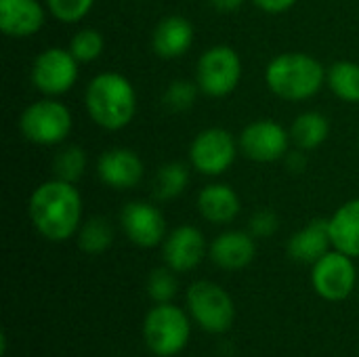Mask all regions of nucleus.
<instances>
[{
	"label": "nucleus",
	"instance_id": "f257e3e1",
	"mask_svg": "<svg viewBox=\"0 0 359 357\" xmlns=\"http://www.w3.org/2000/svg\"><path fill=\"white\" fill-rule=\"evenodd\" d=\"M27 215L44 240L65 242L74 238L82 225V198L76 183L57 177L40 183L27 200Z\"/></svg>",
	"mask_w": 359,
	"mask_h": 357
},
{
	"label": "nucleus",
	"instance_id": "f03ea898",
	"mask_svg": "<svg viewBox=\"0 0 359 357\" xmlns=\"http://www.w3.org/2000/svg\"><path fill=\"white\" fill-rule=\"evenodd\" d=\"M84 105L97 126L105 130H122L137 114V93L126 76L103 72L88 82Z\"/></svg>",
	"mask_w": 359,
	"mask_h": 357
},
{
	"label": "nucleus",
	"instance_id": "7ed1b4c3",
	"mask_svg": "<svg viewBox=\"0 0 359 357\" xmlns=\"http://www.w3.org/2000/svg\"><path fill=\"white\" fill-rule=\"evenodd\" d=\"M265 82L284 101H305L320 93L326 82V69L307 53H282L267 63Z\"/></svg>",
	"mask_w": 359,
	"mask_h": 357
},
{
	"label": "nucleus",
	"instance_id": "20e7f679",
	"mask_svg": "<svg viewBox=\"0 0 359 357\" xmlns=\"http://www.w3.org/2000/svg\"><path fill=\"white\" fill-rule=\"evenodd\" d=\"M191 316L175 303H156L143 318V341L156 357L179 356L191 339Z\"/></svg>",
	"mask_w": 359,
	"mask_h": 357
},
{
	"label": "nucleus",
	"instance_id": "39448f33",
	"mask_svg": "<svg viewBox=\"0 0 359 357\" xmlns=\"http://www.w3.org/2000/svg\"><path fill=\"white\" fill-rule=\"evenodd\" d=\"M187 314L208 335H225L236 322V305L231 295L210 282L198 280L187 288Z\"/></svg>",
	"mask_w": 359,
	"mask_h": 357
},
{
	"label": "nucleus",
	"instance_id": "423d86ee",
	"mask_svg": "<svg viewBox=\"0 0 359 357\" xmlns=\"http://www.w3.org/2000/svg\"><path fill=\"white\" fill-rule=\"evenodd\" d=\"M72 112L61 101L46 97L27 105L19 118V130L25 141L36 145H59L72 133Z\"/></svg>",
	"mask_w": 359,
	"mask_h": 357
},
{
	"label": "nucleus",
	"instance_id": "0eeeda50",
	"mask_svg": "<svg viewBox=\"0 0 359 357\" xmlns=\"http://www.w3.org/2000/svg\"><path fill=\"white\" fill-rule=\"evenodd\" d=\"M242 78V59L229 44H215L206 48L196 65V82L208 97L231 95Z\"/></svg>",
	"mask_w": 359,
	"mask_h": 357
},
{
	"label": "nucleus",
	"instance_id": "6e6552de",
	"mask_svg": "<svg viewBox=\"0 0 359 357\" xmlns=\"http://www.w3.org/2000/svg\"><path fill=\"white\" fill-rule=\"evenodd\" d=\"M311 286L318 297L330 303H341L358 288V267L353 259L341 250L326 252L311 265Z\"/></svg>",
	"mask_w": 359,
	"mask_h": 357
},
{
	"label": "nucleus",
	"instance_id": "1a4fd4ad",
	"mask_svg": "<svg viewBox=\"0 0 359 357\" xmlns=\"http://www.w3.org/2000/svg\"><path fill=\"white\" fill-rule=\"evenodd\" d=\"M240 145L227 128L212 126L196 135L189 145V162L204 177H219L236 162Z\"/></svg>",
	"mask_w": 359,
	"mask_h": 357
},
{
	"label": "nucleus",
	"instance_id": "9d476101",
	"mask_svg": "<svg viewBox=\"0 0 359 357\" xmlns=\"http://www.w3.org/2000/svg\"><path fill=\"white\" fill-rule=\"evenodd\" d=\"M78 80V59L69 48H44L32 63V82L46 97H59Z\"/></svg>",
	"mask_w": 359,
	"mask_h": 357
},
{
	"label": "nucleus",
	"instance_id": "9b49d317",
	"mask_svg": "<svg viewBox=\"0 0 359 357\" xmlns=\"http://www.w3.org/2000/svg\"><path fill=\"white\" fill-rule=\"evenodd\" d=\"M290 141V133H286L280 122L269 118H261L246 124L238 137L240 151L248 160L259 164H269L286 158Z\"/></svg>",
	"mask_w": 359,
	"mask_h": 357
},
{
	"label": "nucleus",
	"instance_id": "f8f14e48",
	"mask_svg": "<svg viewBox=\"0 0 359 357\" xmlns=\"http://www.w3.org/2000/svg\"><path fill=\"white\" fill-rule=\"evenodd\" d=\"M120 227L128 242L139 248H156L162 246L166 231V219L158 206L151 202L135 200L128 202L120 213Z\"/></svg>",
	"mask_w": 359,
	"mask_h": 357
},
{
	"label": "nucleus",
	"instance_id": "ddd939ff",
	"mask_svg": "<svg viewBox=\"0 0 359 357\" xmlns=\"http://www.w3.org/2000/svg\"><path fill=\"white\" fill-rule=\"evenodd\" d=\"M208 255L204 234L194 225H179L162 242V261L177 274L194 271Z\"/></svg>",
	"mask_w": 359,
	"mask_h": 357
},
{
	"label": "nucleus",
	"instance_id": "4468645a",
	"mask_svg": "<svg viewBox=\"0 0 359 357\" xmlns=\"http://www.w3.org/2000/svg\"><path fill=\"white\" fill-rule=\"evenodd\" d=\"M99 179L111 189H133L141 183L145 175L143 160L128 147H111L103 151L97 160Z\"/></svg>",
	"mask_w": 359,
	"mask_h": 357
},
{
	"label": "nucleus",
	"instance_id": "2eb2a0df",
	"mask_svg": "<svg viewBox=\"0 0 359 357\" xmlns=\"http://www.w3.org/2000/svg\"><path fill=\"white\" fill-rule=\"evenodd\" d=\"M210 261L225 271H240L248 267L257 257L255 236L242 229H229L219 234L208 246Z\"/></svg>",
	"mask_w": 359,
	"mask_h": 357
},
{
	"label": "nucleus",
	"instance_id": "dca6fc26",
	"mask_svg": "<svg viewBox=\"0 0 359 357\" xmlns=\"http://www.w3.org/2000/svg\"><path fill=\"white\" fill-rule=\"evenodd\" d=\"M194 44V25L183 15L160 19L151 34V48L160 59H179Z\"/></svg>",
	"mask_w": 359,
	"mask_h": 357
},
{
	"label": "nucleus",
	"instance_id": "f3484780",
	"mask_svg": "<svg viewBox=\"0 0 359 357\" xmlns=\"http://www.w3.org/2000/svg\"><path fill=\"white\" fill-rule=\"evenodd\" d=\"M332 238L328 219H313L299 231H294L288 240V255L297 263L313 265L326 252H330Z\"/></svg>",
	"mask_w": 359,
	"mask_h": 357
},
{
	"label": "nucleus",
	"instance_id": "a211bd4d",
	"mask_svg": "<svg viewBox=\"0 0 359 357\" xmlns=\"http://www.w3.org/2000/svg\"><path fill=\"white\" fill-rule=\"evenodd\" d=\"M44 23V8L38 0H0V29L11 38L34 36Z\"/></svg>",
	"mask_w": 359,
	"mask_h": 357
},
{
	"label": "nucleus",
	"instance_id": "6ab92c4d",
	"mask_svg": "<svg viewBox=\"0 0 359 357\" xmlns=\"http://www.w3.org/2000/svg\"><path fill=\"white\" fill-rule=\"evenodd\" d=\"M198 210L208 223L227 225L240 215L242 202L227 183H210L198 194Z\"/></svg>",
	"mask_w": 359,
	"mask_h": 357
},
{
	"label": "nucleus",
	"instance_id": "aec40b11",
	"mask_svg": "<svg viewBox=\"0 0 359 357\" xmlns=\"http://www.w3.org/2000/svg\"><path fill=\"white\" fill-rule=\"evenodd\" d=\"M332 248L359 259V198H353L339 206L328 219Z\"/></svg>",
	"mask_w": 359,
	"mask_h": 357
},
{
	"label": "nucleus",
	"instance_id": "412c9836",
	"mask_svg": "<svg viewBox=\"0 0 359 357\" xmlns=\"http://www.w3.org/2000/svg\"><path fill=\"white\" fill-rule=\"evenodd\" d=\"M330 135V122L320 112H305L294 118L290 126V139L297 149L311 151L318 149Z\"/></svg>",
	"mask_w": 359,
	"mask_h": 357
},
{
	"label": "nucleus",
	"instance_id": "4be33fe9",
	"mask_svg": "<svg viewBox=\"0 0 359 357\" xmlns=\"http://www.w3.org/2000/svg\"><path fill=\"white\" fill-rule=\"evenodd\" d=\"M326 84L341 101L359 103V63L337 61L326 69Z\"/></svg>",
	"mask_w": 359,
	"mask_h": 357
},
{
	"label": "nucleus",
	"instance_id": "5701e85b",
	"mask_svg": "<svg viewBox=\"0 0 359 357\" xmlns=\"http://www.w3.org/2000/svg\"><path fill=\"white\" fill-rule=\"evenodd\" d=\"M187 183H189V168L183 162H166L156 170L154 196L160 202L172 200L183 194Z\"/></svg>",
	"mask_w": 359,
	"mask_h": 357
},
{
	"label": "nucleus",
	"instance_id": "b1692460",
	"mask_svg": "<svg viewBox=\"0 0 359 357\" xmlns=\"http://www.w3.org/2000/svg\"><path fill=\"white\" fill-rule=\"evenodd\" d=\"M76 238L80 250L86 255H101L114 242V225L105 217H90L80 225Z\"/></svg>",
	"mask_w": 359,
	"mask_h": 357
},
{
	"label": "nucleus",
	"instance_id": "393cba45",
	"mask_svg": "<svg viewBox=\"0 0 359 357\" xmlns=\"http://www.w3.org/2000/svg\"><path fill=\"white\" fill-rule=\"evenodd\" d=\"M55 177L67 183H78L86 170V151L80 145H63L53 160Z\"/></svg>",
	"mask_w": 359,
	"mask_h": 357
},
{
	"label": "nucleus",
	"instance_id": "a878e982",
	"mask_svg": "<svg viewBox=\"0 0 359 357\" xmlns=\"http://www.w3.org/2000/svg\"><path fill=\"white\" fill-rule=\"evenodd\" d=\"M177 271L170 267H158L147 276V295L154 303H172V299L179 292V282H177Z\"/></svg>",
	"mask_w": 359,
	"mask_h": 357
},
{
	"label": "nucleus",
	"instance_id": "bb28decb",
	"mask_svg": "<svg viewBox=\"0 0 359 357\" xmlns=\"http://www.w3.org/2000/svg\"><path fill=\"white\" fill-rule=\"evenodd\" d=\"M69 50L78 59V63L95 61L103 53V36H101V32L93 29V27H84V29L76 32L72 42H69Z\"/></svg>",
	"mask_w": 359,
	"mask_h": 357
},
{
	"label": "nucleus",
	"instance_id": "cd10ccee",
	"mask_svg": "<svg viewBox=\"0 0 359 357\" xmlns=\"http://www.w3.org/2000/svg\"><path fill=\"white\" fill-rule=\"evenodd\" d=\"M200 86L198 82L194 80H175L168 84L166 93H164V105L172 112H185V109H191L198 95H200Z\"/></svg>",
	"mask_w": 359,
	"mask_h": 357
},
{
	"label": "nucleus",
	"instance_id": "c85d7f7f",
	"mask_svg": "<svg viewBox=\"0 0 359 357\" xmlns=\"http://www.w3.org/2000/svg\"><path fill=\"white\" fill-rule=\"evenodd\" d=\"M93 4L95 0H46L50 15L61 23H78L90 13Z\"/></svg>",
	"mask_w": 359,
	"mask_h": 357
},
{
	"label": "nucleus",
	"instance_id": "c756f323",
	"mask_svg": "<svg viewBox=\"0 0 359 357\" xmlns=\"http://www.w3.org/2000/svg\"><path fill=\"white\" fill-rule=\"evenodd\" d=\"M280 227V219L273 210L269 208H263V210H257L250 221H248V231L255 236V238H269L278 231Z\"/></svg>",
	"mask_w": 359,
	"mask_h": 357
},
{
	"label": "nucleus",
	"instance_id": "7c9ffc66",
	"mask_svg": "<svg viewBox=\"0 0 359 357\" xmlns=\"http://www.w3.org/2000/svg\"><path fill=\"white\" fill-rule=\"evenodd\" d=\"M297 0H252L255 6H259L261 11L265 13H271V15H278V13H286L288 8L294 6Z\"/></svg>",
	"mask_w": 359,
	"mask_h": 357
},
{
	"label": "nucleus",
	"instance_id": "2f4dec72",
	"mask_svg": "<svg viewBox=\"0 0 359 357\" xmlns=\"http://www.w3.org/2000/svg\"><path fill=\"white\" fill-rule=\"evenodd\" d=\"M286 164H288V168H290L292 173H301V170H305V166H307V158H305L303 149L292 151V154H286Z\"/></svg>",
	"mask_w": 359,
	"mask_h": 357
},
{
	"label": "nucleus",
	"instance_id": "473e14b6",
	"mask_svg": "<svg viewBox=\"0 0 359 357\" xmlns=\"http://www.w3.org/2000/svg\"><path fill=\"white\" fill-rule=\"evenodd\" d=\"M246 0H208V4L219 13H233L244 6Z\"/></svg>",
	"mask_w": 359,
	"mask_h": 357
},
{
	"label": "nucleus",
	"instance_id": "72a5a7b5",
	"mask_svg": "<svg viewBox=\"0 0 359 357\" xmlns=\"http://www.w3.org/2000/svg\"><path fill=\"white\" fill-rule=\"evenodd\" d=\"M358 295H359V286H358Z\"/></svg>",
	"mask_w": 359,
	"mask_h": 357
}]
</instances>
